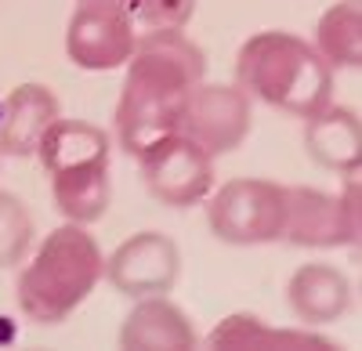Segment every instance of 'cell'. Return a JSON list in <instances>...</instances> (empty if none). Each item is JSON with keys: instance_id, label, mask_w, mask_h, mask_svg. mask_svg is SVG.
I'll return each mask as SVG.
<instances>
[{"instance_id": "cell-1", "label": "cell", "mask_w": 362, "mask_h": 351, "mask_svg": "<svg viewBox=\"0 0 362 351\" xmlns=\"http://www.w3.org/2000/svg\"><path fill=\"white\" fill-rule=\"evenodd\" d=\"M203 73L206 58L181 29H156L138 37L116 105V138L127 156L138 160L148 145L177 134L189 91Z\"/></svg>"}, {"instance_id": "cell-2", "label": "cell", "mask_w": 362, "mask_h": 351, "mask_svg": "<svg viewBox=\"0 0 362 351\" xmlns=\"http://www.w3.org/2000/svg\"><path fill=\"white\" fill-rule=\"evenodd\" d=\"M235 83L250 98L308 120L334 98V69L297 33L264 29L254 33L235 54Z\"/></svg>"}, {"instance_id": "cell-3", "label": "cell", "mask_w": 362, "mask_h": 351, "mask_svg": "<svg viewBox=\"0 0 362 351\" xmlns=\"http://www.w3.org/2000/svg\"><path fill=\"white\" fill-rule=\"evenodd\" d=\"M102 268H105V257L95 236L83 225L66 221L37 246L33 261L18 275L15 297L22 315L40 326L66 323L90 297V290L98 286Z\"/></svg>"}, {"instance_id": "cell-4", "label": "cell", "mask_w": 362, "mask_h": 351, "mask_svg": "<svg viewBox=\"0 0 362 351\" xmlns=\"http://www.w3.org/2000/svg\"><path fill=\"white\" fill-rule=\"evenodd\" d=\"M37 156L47 170L54 207L66 221L95 225L109 210V134L87 120H58L44 131Z\"/></svg>"}, {"instance_id": "cell-5", "label": "cell", "mask_w": 362, "mask_h": 351, "mask_svg": "<svg viewBox=\"0 0 362 351\" xmlns=\"http://www.w3.org/2000/svg\"><path fill=\"white\" fill-rule=\"evenodd\" d=\"M206 225L232 246L276 243L286 228V189L264 178H232L210 196Z\"/></svg>"}, {"instance_id": "cell-6", "label": "cell", "mask_w": 362, "mask_h": 351, "mask_svg": "<svg viewBox=\"0 0 362 351\" xmlns=\"http://www.w3.org/2000/svg\"><path fill=\"white\" fill-rule=\"evenodd\" d=\"M138 47V29L124 0H80L69 15L66 54L69 62L90 73L119 69Z\"/></svg>"}, {"instance_id": "cell-7", "label": "cell", "mask_w": 362, "mask_h": 351, "mask_svg": "<svg viewBox=\"0 0 362 351\" xmlns=\"http://www.w3.org/2000/svg\"><path fill=\"white\" fill-rule=\"evenodd\" d=\"M254 127V102L239 83H196L181 112L177 134L192 138L214 160L235 153Z\"/></svg>"}, {"instance_id": "cell-8", "label": "cell", "mask_w": 362, "mask_h": 351, "mask_svg": "<svg viewBox=\"0 0 362 351\" xmlns=\"http://www.w3.org/2000/svg\"><path fill=\"white\" fill-rule=\"evenodd\" d=\"M283 239L293 246L334 250L358 239V182L348 174V189L329 196L322 189H286V228Z\"/></svg>"}, {"instance_id": "cell-9", "label": "cell", "mask_w": 362, "mask_h": 351, "mask_svg": "<svg viewBox=\"0 0 362 351\" xmlns=\"http://www.w3.org/2000/svg\"><path fill=\"white\" fill-rule=\"evenodd\" d=\"M145 189L163 207H196L214 189V160L185 134H167L138 156Z\"/></svg>"}, {"instance_id": "cell-10", "label": "cell", "mask_w": 362, "mask_h": 351, "mask_svg": "<svg viewBox=\"0 0 362 351\" xmlns=\"http://www.w3.org/2000/svg\"><path fill=\"white\" fill-rule=\"evenodd\" d=\"M177 272H181L177 243L163 232H138V236H131L109 254L102 279H109L116 294L138 301V297L167 294L177 282Z\"/></svg>"}, {"instance_id": "cell-11", "label": "cell", "mask_w": 362, "mask_h": 351, "mask_svg": "<svg viewBox=\"0 0 362 351\" xmlns=\"http://www.w3.org/2000/svg\"><path fill=\"white\" fill-rule=\"evenodd\" d=\"M196 326L189 315L163 294L138 297L131 315L119 326V347L127 351H189L196 347Z\"/></svg>"}, {"instance_id": "cell-12", "label": "cell", "mask_w": 362, "mask_h": 351, "mask_svg": "<svg viewBox=\"0 0 362 351\" xmlns=\"http://www.w3.org/2000/svg\"><path fill=\"white\" fill-rule=\"evenodd\" d=\"M58 98L44 83H18L0 105V153L33 156L44 131L58 120Z\"/></svg>"}, {"instance_id": "cell-13", "label": "cell", "mask_w": 362, "mask_h": 351, "mask_svg": "<svg viewBox=\"0 0 362 351\" xmlns=\"http://www.w3.org/2000/svg\"><path fill=\"white\" fill-rule=\"evenodd\" d=\"M305 149L308 156L334 170V174H358L362 163V127H358V116L355 109L344 105H326L315 116L305 120Z\"/></svg>"}, {"instance_id": "cell-14", "label": "cell", "mask_w": 362, "mask_h": 351, "mask_svg": "<svg viewBox=\"0 0 362 351\" xmlns=\"http://www.w3.org/2000/svg\"><path fill=\"white\" fill-rule=\"evenodd\" d=\"M290 308L300 323L322 326V323H337L351 304V282L329 265H300L290 275L286 286Z\"/></svg>"}, {"instance_id": "cell-15", "label": "cell", "mask_w": 362, "mask_h": 351, "mask_svg": "<svg viewBox=\"0 0 362 351\" xmlns=\"http://www.w3.org/2000/svg\"><path fill=\"white\" fill-rule=\"evenodd\" d=\"M315 51L329 69H358L362 62V8L358 0H341L315 25Z\"/></svg>"}, {"instance_id": "cell-16", "label": "cell", "mask_w": 362, "mask_h": 351, "mask_svg": "<svg viewBox=\"0 0 362 351\" xmlns=\"http://www.w3.org/2000/svg\"><path fill=\"white\" fill-rule=\"evenodd\" d=\"M210 347H319L334 351L337 344L312 330H268L257 323V315H232L206 337Z\"/></svg>"}, {"instance_id": "cell-17", "label": "cell", "mask_w": 362, "mask_h": 351, "mask_svg": "<svg viewBox=\"0 0 362 351\" xmlns=\"http://www.w3.org/2000/svg\"><path fill=\"white\" fill-rule=\"evenodd\" d=\"M33 243V214L11 192H0V272L15 268Z\"/></svg>"}, {"instance_id": "cell-18", "label": "cell", "mask_w": 362, "mask_h": 351, "mask_svg": "<svg viewBox=\"0 0 362 351\" xmlns=\"http://www.w3.org/2000/svg\"><path fill=\"white\" fill-rule=\"evenodd\" d=\"M124 4L145 33H156V29H185L189 18L196 15V0H124Z\"/></svg>"}]
</instances>
